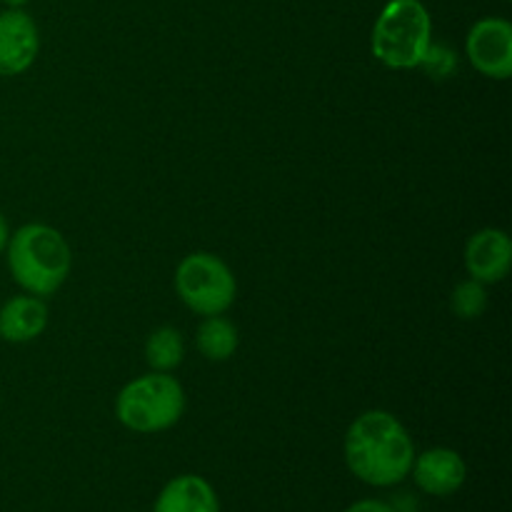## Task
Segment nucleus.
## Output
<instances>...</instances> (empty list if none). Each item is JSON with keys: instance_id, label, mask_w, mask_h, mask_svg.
Returning <instances> with one entry per match:
<instances>
[{"instance_id": "nucleus-14", "label": "nucleus", "mask_w": 512, "mask_h": 512, "mask_svg": "<svg viewBox=\"0 0 512 512\" xmlns=\"http://www.w3.org/2000/svg\"><path fill=\"white\" fill-rule=\"evenodd\" d=\"M450 305H453V313L458 315V318L475 320L485 313V308H488V290H485L483 283L470 278L453 290Z\"/></svg>"}, {"instance_id": "nucleus-12", "label": "nucleus", "mask_w": 512, "mask_h": 512, "mask_svg": "<svg viewBox=\"0 0 512 512\" xmlns=\"http://www.w3.org/2000/svg\"><path fill=\"white\" fill-rule=\"evenodd\" d=\"M195 345L205 360L223 363V360L233 358V353L238 350V328L223 315H210L200 323L198 333H195Z\"/></svg>"}, {"instance_id": "nucleus-6", "label": "nucleus", "mask_w": 512, "mask_h": 512, "mask_svg": "<svg viewBox=\"0 0 512 512\" xmlns=\"http://www.w3.org/2000/svg\"><path fill=\"white\" fill-rule=\"evenodd\" d=\"M465 55L480 75L508 80L512 75V25L505 18H483L465 38Z\"/></svg>"}, {"instance_id": "nucleus-13", "label": "nucleus", "mask_w": 512, "mask_h": 512, "mask_svg": "<svg viewBox=\"0 0 512 512\" xmlns=\"http://www.w3.org/2000/svg\"><path fill=\"white\" fill-rule=\"evenodd\" d=\"M185 358V340L180 330L165 328L153 330L145 340V363L155 370V373H170L178 368Z\"/></svg>"}, {"instance_id": "nucleus-16", "label": "nucleus", "mask_w": 512, "mask_h": 512, "mask_svg": "<svg viewBox=\"0 0 512 512\" xmlns=\"http://www.w3.org/2000/svg\"><path fill=\"white\" fill-rule=\"evenodd\" d=\"M345 512H398L393 508V505L383 503V500H375V498H365V500H358V503L350 505Z\"/></svg>"}, {"instance_id": "nucleus-8", "label": "nucleus", "mask_w": 512, "mask_h": 512, "mask_svg": "<svg viewBox=\"0 0 512 512\" xmlns=\"http://www.w3.org/2000/svg\"><path fill=\"white\" fill-rule=\"evenodd\" d=\"M418 490L435 498H448L458 493L468 478V465L463 455L450 448H430L425 453L415 455L413 468H410Z\"/></svg>"}, {"instance_id": "nucleus-2", "label": "nucleus", "mask_w": 512, "mask_h": 512, "mask_svg": "<svg viewBox=\"0 0 512 512\" xmlns=\"http://www.w3.org/2000/svg\"><path fill=\"white\" fill-rule=\"evenodd\" d=\"M5 258L15 283L35 298L58 293L73 268L68 240L43 223H28L10 233Z\"/></svg>"}, {"instance_id": "nucleus-4", "label": "nucleus", "mask_w": 512, "mask_h": 512, "mask_svg": "<svg viewBox=\"0 0 512 512\" xmlns=\"http://www.w3.org/2000/svg\"><path fill=\"white\" fill-rule=\"evenodd\" d=\"M185 410L183 385L168 373H148L130 380L115 398V418L133 433L153 435L173 428Z\"/></svg>"}, {"instance_id": "nucleus-9", "label": "nucleus", "mask_w": 512, "mask_h": 512, "mask_svg": "<svg viewBox=\"0 0 512 512\" xmlns=\"http://www.w3.org/2000/svg\"><path fill=\"white\" fill-rule=\"evenodd\" d=\"M510 265L512 240L505 230L483 228L465 245V270L478 283H500L510 273Z\"/></svg>"}, {"instance_id": "nucleus-18", "label": "nucleus", "mask_w": 512, "mask_h": 512, "mask_svg": "<svg viewBox=\"0 0 512 512\" xmlns=\"http://www.w3.org/2000/svg\"><path fill=\"white\" fill-rule=\"evenodd\" d=\"M0 3L8 5V8H23V5L28 3V0H0Z\"/></svg>"}, {"instance_id": "nucleus-17", "label": "nucleus", "mask_w": 512, "mask_h": 512, "mask_svg": "<svg viewBox=\"0 0 512 512\" xmlns=\"http://www.w3.org/2000/svg\"><path fill=\"white\" fill-rule=\"evenodd\" d=\"M8 240H10V225L8 220H5V215L0 213V255H3L5 248H8Z\"/></svg>"}, {"instance_id": "nucleus-11", "label": "nucleus", "mask_w": 512, "mask_h": 512, "mask_svg": "<svg viewBox=\"0 0 512 512\" xmlns=\"http://www.w3.org/2000/svg\"><path fill=\"white\" fill-rule=\"evenodd\" d=\"M153 512H220V500L213 485L200 475H178L163 485Z\"/></svg>"}, {"instance_id": "nucleus-10", "label": "nucleus", "mask_w": 512, "mask_h": 512, "mask_svg": "<svg viewBox=\"0 0 512 512\" xmlns=\"http://www.w3.org/2000/svg\"><path fill=\"white\" fill-rule=\"evenodd\" d=\"M48 325V305L35 295H13L0 308V338L5 343H30Z\"/></svg>"}, {"instance_id": "nucleus-7", "label": "nucleus", "mask_w": 512, "mask_h": 512, "mask_svg": "<svg viewBox=\"0 0 512 512\" xmlns=\"http://www.w3.org/2000/svg\"><path fill=\"white\" fill-rule=\"evenodd\" d=\"M40 33L35 20L20 8L0 10V75L13 78L35 63Z\"/></svg>"}, {"instance_id": "nucleus-5", "label": "nucleus", "mask_w": 512, "mask_h": 512, "mask_svg": "<svg viewBox=\"0 0 512 512\" xmlns=\"http://www.w3.org/2000/svg\"><path fill=\"white\" fill-rule=\"evenodd\" d=\"M175 290L185 308L210 318L223 315L238 295L233 270L213 253H193L180 260L175 270Z\"/></svg>"}, {"instance_id": "nucleus-3", "label": "nucleus", "mask_w": 512, "mask_h": 512, "mask_svg": "<svg viewBox=\"0 0 512 512\" xmlns=\"http://www.w3.org/2000/svg\"><path fill=\"white\" fill-rule=\"evenodd\" d=\"M373 55L393 70L423 63L433 43V20L420 0H390L373 25Z\"/></svg>"}, {"instance_id": "nucleus-15", "label": "nucleus", "mask_w": 512, "mask_h": 512, "mask_svg": "<svg viewBox=\"0 0 512 512\" xmlns=\"http://www.w3.org/2000/svg\"><path fill=\"white\" fill-rule=\"evenodd\" d=\"M418 68H423L430 78H450V75L455 73V68H458V58H455L453 50L445 48V45L430 43L428 53H425L423 63H420Z\"/></svg>"}, {"instance_id": "nucleus-1", "label": "nucleus", "mask_w": 512, "mask_h": 512, "mask_svg": "<svg viewBox=\"0 0 512 512\" xmlns=\"http://www.w3.org/2000/svg\"><path fill=\"white\" fill-rule=\"evenodd\" d=\"M343 453L350 473L373 488H393L410 478L418 455L405 425L388 410L358 415L345 433Z\"/></svg>"}]
</instances>
